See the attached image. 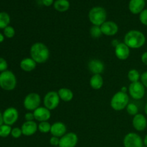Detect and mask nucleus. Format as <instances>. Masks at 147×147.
<instances>
[{"instance_id":"nucleus-1","label":"nucleus","mask_w":147,"mask_h":147,"mask_svg":"<svg viewBox=\"0 0 147 147\" xmlns=\"http://www.w3.org/2000/svg\"><path fill=\"white\" fill-rule=\"evenodd\" d=\"M30 53L31 57L37 64L46 63L50 57V50L42 42L34 43L30 47Z\"/></svg>"},{"instance_id":"nucleus-2","label":"nucleus","mask_w":147,"mask_h":147,"mask_svg":"<svg viewBox=\"0 0 147 147\" xmlns=\"http://www.w3.org/2000/svg\"><path fill=\"white\" fill-rule=\"evenodd\" d=\"M123 41L130 49H139L144 45L146 42V37L141 31L132 30L126 33Z\"/></svg>"},{"instance_id":"nucleus-3","label":"nucleus","mask_w":147,"mask_h":147,"mask_svg":"<svg viewBox=\"0 0 147 147\" xmlns=\"http://www.w3.org/2000/svg\"><path fill=\"white\" fill-rule=\"evenodd\" d=\"M107 18L106 9L101 7H94L89 11L88 19L93 25L101 26Z\"/></svg>"},{"instance_id":"nucleus-4","label":"nucleus","mask_w":147,"mask_h":147,"mask_svg":"<svg viewBox=\"0 0 147 147\" xmlns=\"http://www.w3.org/2000/svg\"><path fill=\"white\" fill-rule=\"evenodd\" d=\"M17 78L10 70H6L0 73V88L3 90L10 91L17 86Z\"/></svg>"},{"instance_id":"nucleus-5","label":"nucleus","mask_w":147,"mask_h":147,"mask_svg":"<svg viewBox=\"0 0 147 147\" xmlns=\"http://www.w3.org/2000/svg\"><path fill=\"white\" fill-rule=\"evenodd\" d=\"M129 103V95L126 93L119 91L115 93L111 100V107L116 111L124 110Z\"/></svg>"},{"instance_id":"nucleus-6","label":"nucleus","mask_w":147,"mask_h":147,"mask_svg":"<svg viewBox=\"0 0 147 147\" xmlns=\"http://www.w3.org/2000/svg\"><path fill=\"white\" fill-rule=\"evenodd\" d=\"M41 103L40 96L37 93H30L25 96L23 101V106L26 110L29 111H34L40 107Z\"/></svg>"},{"instance_id":"nucleus-7","label":"nucleus","mask_w":147,"mask_h":147,"mask_svg":"<svg viewBox=\"0 0 147 147\" xmlns=\"http://www.w3.org/2000/svg\"><path fill=\"white\" fill-rule=\"evenodd\" d=\"M60 98L57 92L52 90V91L47 92L44 96L43 103H44L45 107L48 109L50 111H53L57 109L60 103Z\"/></svg>"},{"instance_id":"nucleus-8","label":"nucleus","mask_w":147,"mask_h":147,"mask_svg":"<svg viewBox=\"0 0 147 147\" xmlns=\"http://www.w3.org/2000/svg\"><path fill=\"white\" fill-rule=\"evenodd\" d=\"M129 93L132 98L141 100L145 95V87L140 81L131 83L129 86Z\"/></svg>"},{"instance_id":"nucleus-9","label":"nucleus","mask_w":147,"mask_h":147,"mask_svg":"<svg viewBox=\"0 0 147 147\" xmlns=\"http://www.w3.org/2000/svg\"><path fill=\"white\" fill-rule=\"evenodd\" d=\"M123 144L124 147H142L144 146V141L139 134L131 132L124 136Z\"/></svg>"},{"instance_id":"nucleus-10","label":"nucleus","mask_w":147,"mask_h":147,"mask_svg":"<svg viewBox=\"0 0 147 147\" xmlns=\"http://www.w3.org/2000/svg\"><path fill=\"white\" fill-rule=\"evenodd\" d=\"M2 115L4 123V124L9 125V126H11V125L14 124L17 121V120H18V111L17 110V109L14 107L7 108L4 111V113H2Z\"/></svg>"},{"instance_id":"nucleus-11","label":"nucleus","mask_w":147,"mask_h":147,"mask_svg":"<svg viewBox=\"0 0 147 147\" xmlns=\"http://www.w3.org/2000/svg\"><path fill=\"white\" fill-rule=\"evenodd\" d=\"M78 142V137L77 134L73 132H68L60 138L59 147H76Z\"/></svg>"},{"instance_id":"nucleus-12","label":"nucleus","mask_w":147,"mask_h":147,"mask_svg":"<svg viewBox=\"0 0 147 147\" xmlns=\"http://www.w3.org/2000/svg\"><path fill=\"white\" fill-rule=\"evenodd\" d=\"M100 29L106 36H114L119 32V26L113 21H106L100 26Z\"/></svg>"},{"instance_id":"nucleus-13","label":"nucleus","mask_w":147,"mask_h":147,"mask_svg":"<svg viewBox=\"0 0 147 147\" xmlns=\"http://www.w3.org/2000/svg\"><path fill=\"white\" fill-rule=\"evenodd\" d=\"M132 125L135 130L138 131H143L147 127V119L144 115L138 113L134 116L132 120Z\"/></svg>"},{"instance_id":"nucleus-14","label":"nucleus","mask_w":147,"mask_h":147,"mask_svg":"<svg viewBox=\"0 0 147 147\" xmlns=\"http://www.w3.org/2000/svg\"><path fill=\"white\" fill-rule=\"evenodd\" d=\"M115 55L121 60H125L129 58L130 55V48L124 42H119L115 47Z\"/></svg>"},{"instance_id":"nucleus-15","label":"nucleus","mask_w":147,"mask_h":147,"mask_svg":"<svg viewBox=\"0 0 147 147\" xmlns=\"http://www.w3.org/2000/svg\"><path fill=\"white\" fill-rule=\"evenodd\" d=\"M34 119L37 121H48L51 118V112L45 107H39L33 111Z\"/></svg>"},{"instance_id":"nucleus-16","label":"nucleus","mask_w":147,"mask_h":147,"mask_svg":"<svg viewBox=\"0 0 147 147\" xmlns=\"http://www.w3.org/2000/svg\"><path fill=\"white\" fill-rule=\"evenodd\" d=\"M22 135L26 136H30L34 135L38 130V125L35 121H25L21 126Z\"/></svg>"},{"instance_id":"nucleus-17","label":"nucleus","mask_w":147,"mask_h":147,"mask_svg":"<svg viewBox=\"0 0 147 147\" xmlns=\"http://www.w3.org/2000/svg\"><path fill=\"white\" fill-rule=\"evenodd\" d=\"M66 132H67V127H66L65 124L63 122L58 121L52 124L50 133L51 134L52 136L61 138L62 136L65 134Z\"/></svg>"},{"instance_id":"nucleus-18","label":"nucleus","mask_w":147,"mask_h":147,"mask_svg":"<svg viewBox=\"0 0 147 147\" xmlns=\"http://www.w3.org/2000/svg\"><path fill=\"white\" fill-rule=\"evenodd\" d=\"M88 70L92 73H93V75L101 74L105 68L103 62L98 59H93V60H90L88 65Z\"/></svg>"},{"instance_id":"nucleus-19","label":"nucleus","mask_w":147,"mask_h":147,"mask_svg":"<svg viewBox=\"0 0 147 147\" xmlns=\"http://www.w3.org/2000/svg\"><path fill=\"white\" fill-rule=\"evenodd\" d=\"M145 0H130L129 4V11L134 14H140L145 8Z\"/></svg>"},{"instance_id":"nucleus-20","label":"nucleus","mask_w":147,"mask_h":147,"mask_svg":"<svg viewBox=\"0 0 147 147\" xmlns=\"http://www.w3.org/2000/svg\"><path fill=\"white\" fill-rule=\"evenodd\" d=\"M20 68L25 72H31L36 68L37 63L32 57L22 59L20 63Z\"/></svg>"},{"instance_id":"nucleus-21","label":"nucleus","mask_w":147,"mask_h":147,"mask_svg":"<svg viewBox=\"0 0 147 147\" xmlns=\"http://www.w3.org/2000/svg\"><path fill=\"white\" fill-rule=\"evenodd\" d=\"M90 86L94 90H100L103 86V78L101 75H93L90 79Z\"/></svg>"},{"instance_id":"nucleus-22","label":"nucleus","mask_w":147,"mask_h":147,"mask_svg":"<svg viewBox=\"0 0 147 147\" xmlns=\"http://www.w3.org/2000/svg\"><path fill=\"white\" fill-rule=\"evenodd\" d=\"M60 100H63L65 102H70L73 100V91L70 89L67 88H60L57 91Z\"/></svg>"},{"instance_id":"nucleus-23","label":"nucleus","mask_w":147,"mask_h":147,"mask_svg":"<svg viewBox=\"0 0 147 147\" xmlns=\"http://www.w3.org/2000/svg\"><path fill=\"white\" fill-rule=\"evenodd\" d=\"M54 8L60 12H65L70 8L68 0H56L54 2Z\"/></svg>"},{"instance_id":"nucleus-24","label":"nucleus","mask_w":147,"mask_h":147,"mask_svg":"<svg viewBox=\"0 0 147 147\" xmlns=\"http://www.w3.org/2000/svg\"><path fill=\"white\" fill-rule=\"evenodd\" d=\"M10 23V17L8 13L5 11L0 12V29H3L9 26Z\"/></svg>"},{"instance_id":"nucleus-25","label":"nucleus","mask_w":147,"mask_h":147,"mask_svg":"<svg viewBox=\"0 0 147 147\" xmlns=\"http://www.w3.org/2000/svg\"><path fill=\"white\" fill-rule=\"evenodd\" d=\"M141 78V75L139 72L136 69H131L128 73V79L131 81V83L139 81Z\"/></svg>"},{"instance_id":"nucleus-26","label":"nucleus","mask_w":147,"mask_h":147,"mask_svg":"<svg viewBox=\"0 0 147 147\" xmlns=\"http://www.w3.org/2000/svg\"><path fill=\"white\" fill-rule=\"evenodd\" d=\"M11 126L7 124H2L0 126V137L6 138L11 134Z\"/></svg>"},{"instance_id":"nucleus-27","label":"nucleus","mask_w":147,"mask_h":147,"mask_svg":"<svg viewBox=\"0 0 147 147\" xmlns=\"http://www.w3.org/2000/svg\"><path fill=\"white\" fill-rule=\"evenodd\" d=\"M52 125L48 121L40 122L38 124V130L42 134H47L50 132Z\"/></svg>"},{"instance_id":"nucleus-28","label":"nucleus","mask_w":147,"mask_h":147,"mask_svg":"<svg viewBox=\"0 0 147 147\" xmlns=\"http://www.w3.org/2000/svg\"><path fill=\"white\" fill-rule=\"evenodd\" d=\"M90 36L93 37V38H98V37H100L103 34V33H102L100 26L93 25L90 27Z\"/></svg>"},{"instance_id":"nucleus-29","label":"nucleus","mask_w":147,"mask_h":147,"mask_svg":"<svg viewBox=\"0 0 147 147\" xmlns=\"http://www.w3.org/2000/svg\"><path fill=\"white\" fill-rule=\"evenodd\" d=\"M126 109L127 113H129L130 116H134L139 113V109H138V106L133 103H129V104H128V106H126Z\"/></svg>"},{"instance_id":"nucleus-30","label":"nucleus","mask_w":147,"mask_h":147,"mask_svg":"<svg viewBox=\"0 0 147 147\" xmlns=\"http://www.w3.org/2000/svg\"><path fill=\"white\" fill-rule=\"evenodd\" d=\"M4 35L7 38H12L15 35V30L11 26H7L4 29Z\"/></svg>"},{"instance_id":"nucleus-31","label":"nucleus","mask_w":147,"mask_h":147,"mask_svg":"<svg viewBox=\"0 0 147 147\" xmlns=\"http://www.w3.org/2000/svg\"><path fill=\"white\" fill-rule=\"evenodd\" d=\"M11 135L14 139H19L20 137H21V136L22 135V131L21 128L15 127L11 129Z\"/></svg>"},{"instance_id":"nucleus-32","label":"nucleus","mask_w":147,"mask_h":147,"mask_svg":"<svg viewBox=\"0 0 147 147\" xmlns=\"http://www.w3.org/2000/svg\"><path fill=\"white\" fill-rule=\"evenodd\" d=\"M139 20L142 24L147 26V9H144L139 14Z\"/></svg>"},{"instance_id":"nucleus-33","label":"nucleus","mask_w":147,"mask_h":147,"mask_svg":"<svg viewBox=\"0 0 147 147\" xmlns=\"http://www.w3.org/2000/svg\"><path fill=\"white\" fill-rule=\"evenodd\" d=\"M7 68H8V63L7 60L3 57H0V72L2 73V72L6 71L7 70Z\"/></svg>"},{"instance_id":"nucleus-34","label":"nucleus","mask_w":147,"mask_h":147,"mask_svg":"<svg viewBox=\"0 0 147 147\" xmlns=\"http://www.w3.org/2000/svg\"><path fill=\"white\" fill-rule=\"evenodd\" d=\"M50 144L53 147L59 146V144H60V138L53 136L50 139Z\"/></svg>"},{"instance_id":"nucleus-35","label":"nucleus","mask_w":147,"mask_h":147,"mask_svg":"<svg viewBox=\"0 0 147 147\" xmlns=\"http://www.w3.org/2000/svg\"><path fill=\"white\" fill-rule=\"evenodd\" d=\"M141 83L144 85L145 88H147V71L144 72L141 75Z\"/></svg>"},{"instance_id":"nucleus-36","label":"nucleus","mask_w":147,"mask_h":147,"mask_svg":"<svg viewBox=\"0 0 147 147\" xmlns=\"http://www.w3.org/2000/svg\"><path fill=\"white\" fill-rule=\"evenodd\" d=\"M24 119H25L26 121H34V113H32V112H27L24 115Z\"/></svg>"},{"instance_id":"nucleus-37","label":"nucleus","mask_w":147,"mask_h":147,"mask_svg":"<svg viewBox=\"0 0 147 147\" xmlns=\"http://www.w3.org/2000/svg\"><path fill=\"white\" fill-rule=\"evenodd\" d=\"M42 2L43 5H45V7H50L55 1L54 0H42Z\"/></svg>"},{"instance_id":"nucleus-38","label":"nucleus","mask_w":147,"mask_h":147,"mask_svg":"<svg viewBox=\"0 0 147 147\" xmlns=\"http://www.w3.org/2000/svg\"><path fill=\"white\" fill-rule=\"evenodd\" d=\"M141 60H142V62L144 63V64L147 65V51L142 54V57H141Z\"/></svg>"},{"instance_id":"nucleus-39","label":"nucleus","mask_w":147,"mask_h":147,"mask_svg":"<svg viewBox=\"0 0 147 147\" xmlns=\"http://www.w3.org/2000/svg\"><path fill=\"white\" fill-rule=\"evenodd\" d=\"M119 44V42L117 40H115L112 41V45H113V47H116Z\"/></svg>"},{"instance_id":"nucleus-40","label":"nucleus","mask_w":147,"mask_h":147,"mask_svg":"<svg viewBox=\"0 0 147 147\" xmlns=\"http://www.w3.org/2000/svg\"><path fill=\"white\" fill-rule=\"evenodd\" d=\"M4 124V121H3V115L2 113L0 112V126Z\"/></svg>"},{"instance_id":"nucleus-41","label":"nucleus","mask_w":147,"mask_h":147,"mask_svg":"<svg viewBox=\"0 0 147 147\" xmlns=\"http://www.w3.org/2000/svg\"><path fill=\"white\" fill-rule=\"evenodd\" d=\"M4 40V34H1V32H0V43L2 42Z\"/></svg>"},{"instance_id":"nucleus-42","label":"nucleus","mask_w":147,"mask_h":147,"mask_svg":"<svg viewBox=\"0 0 147 147\" xmlns=\"http://www.w3.org/2000/svg\"><path fill=\"white\" fill-rule=\"evenodd\" d=\"M143 141H144V145L147 146V134L146 135V136H145L144 139Z\"/></svg>"},{"instance_id":"nucleus-43","label":"nucleus","mask_w":147,"mask_h":147,"mask_svg":"<svg viewBox=\"0 0 147 147\" xmlns=\"http://www.w3.org/2000/svg\"><path fill=\"white\" fill-rule=\"evenodd\" d=\"M126 90H127V88H126V86H123L121 89V91L123 92V93H126Z\"/></svg>"},{"instance_id":"nucleus-44","label":"nucleus","mask_w":147,"mask_h":147,"mask_svg":"<svg viewBox=\"0 0 147 147\" xmlns=\"http://www.w3.org/2000/svg\"><path fill=\"white\" fill-rule=\"evenodd\" d=\"M144 112L147 115V103H146V105H145V107H144Z\"/></svg>"},{"instance_id":"nucleus-45","label":"nucleus","mask_w":147,"mask_h":147,"mask_svg":"<svg viewBox=\"0 0 147 147\" xmlns=\"http://www.w3.org/2000/svg\"><path fill=\"white\" fill-rule=\"evenodd\" d=\"M142 147H147V146H144H144H142Z\"/></svg>"},{"instance_id":"nucleus-46","label":"nucleus","mask_w":147,"mask_h":147,"mask_svg":"<svg viewBox=\"0 0 147 147\" xmlns=\"http://www.w3.org/2000/svg\"><path fill=\"white\" fill-rule=\"evenodd\" d=\"M57 147H59V146H57Z\"/></svg>"}]
</instances>
